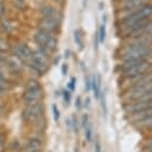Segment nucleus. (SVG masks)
Masks as SVG:
<instances>
[{
    "mask_svg": "<svg viewBox=\"0 0 152 152\" xmlns=\"http://www.w3.org/2000/svg\"><path fill=\"white\" fill-rule=\"evenodd\" d=\"M43 96H44V93H43L40 82L34 77L28 78L25 83V89L21 95L24 104L30 106L38 102H43Z\"/></svg>",
    "mask_w": 152,
    "mask_h": 152,
    "instance_id": "nucleus-1",
    "label": "nucleus"
},
{
    "mask_svg": "<svg viewBox=\"0 0 152 152\" xmlns=\"http://www.w3.org/2000/svg\"><path fill=\"white\" fill-rule=\"evenodd\" d=\"M122 62L132 61V59H142V61H150L152 58V49L147 44H142L140 42L132 43L124 52H122Z\"/></svg>",
    "mask_w": 152,
    "mask_h": 152,
    "instance_id": "nucleus-2",
    "label": "nucleus"
},
{
    "mask_svg": "<svg viewBox=\"0 0 152 152\" xmlns=\"http://www.w3.org/2000/svg\"><path fill=\"white\" fill-rule=\"evenodd\" d=\"M152 15V4H146L144 5L142 7L133 11L132 13H129L128 15L124 17L122 20L120 21V27L122 30H126L128 28L129 26H132L133 24L140 21V20H144V19H147Z\"/></svg>",
    "mask_w": 152,
    "mask_h": 152,
    "instance_id": "nucleus-3",
    "label": "nucleus"
},
{
    "mask_svg": "<svg viewBox=\"0 0 152 152\" xmlns=\"http://www.w3.org/2000/svg\"><path fill=\"white\" fill-rule=\"evenodd\" d=\"M49 57L50 56L48 53H45L43 50L37 49V50L32 51V56H31V59L28 61L27 65L31 68V70L33 72L42 76L49 69Z\"/></svg>",
    "mask_w": 152,
    "mask_h": 152,
    "instance_id": "nucleus-4",
    "label": "nucleus"
},
{
    "mask_svg": "<svg viewBox=\"0 0 152 152\" xmlns=\"http://www.w3.org/2000/svg\"><path fill=\"white\" fill-rule=\"evenodd\" d=\"M33 40L37 44L38 49L43 50L45 53H48L49 56L56 51L57 49V38L52 34H49L46 32L39 31L37 30V32L33 34Z\"/></svg>",
    "mask_w": 152,
    "mask_h": 152,
    "instance_id": "nucleus-5",
    "label": "nucleus"
},
{
    "mask_svg": "<svg viewBox=\"0 0 152 152\" xmlns=\"http://www.w3.org/2000/svg\"><path fill=\"white\" fill-rule=\"evenodd\" d=\"M44 112H45V108H44L43 102L25 106L23 112H21V119L24 122L33 125L38 119L44 116Z\"/></svg>",
    "mask_w": 152,
    "mask_h": 152,
    "instance_id": "nucleus-6",
    "label": "nucleus"
},
{
    "mask_svg": "<svg viewBox=\"0 0 152 152\" xmlns=\"http://www.w3.org/2000/svg\"><path fill=\"white\" fill-rule=\"evenodd\" d=\"M152 71V62L150 61H144V62H139L137 64H133L132 66L122 70V77H125V80H131V78H135L138 76H141L146 72Z\"/></svg>",
    "mask_w": 152,
    "mask_h": 152,
    "instance_id": "nucleus-7",
    "label": "nucleus"
},
{
    "mask_svg": "<svg viewBox=\"0 0 152 152\" xmlns=\"http://www.w3.org/2000/svg\"><path fill=\"white\" fill-rule=\"evenodd\" d=\"M12 56L18 58L23 64H27L32 56V50L24 43H17L11 48Z\"/></svg>",
    "mask_w": 152,
    "mask_h": 152,
    "instance_id": "nucleus-8",
    "label": "nucleus"
},
{
    "mask_svg": "<svg viewBox=\"0 0 152 152\" xmlns=\"http://www.w3.org/2000/svg\"><path fill=\"white\" fill-rule=\"evenodd\" d=\"M59 26H61L59 23L51 20V19H46V18H40V20L38 21V30L46 32L49 34H52V36H56L59 32L61 30Z\"/></svg>",
    "mask_w": 152,
    "mask_h": 152,
    "instance_id": "nucleus-9",
    "label": "nucleus"
},
{
    "mask_svg": "<svg viewBox=\"0 0 152 152\" xmlns=\"http://www.w3.org/2000/svg\"><path fill=\"white\" fill-rule=\"evenodd\" d=\"M42 18H46V19H51L55 20L57 23L61 24L62 19H63V14L59 10H57L56 7H53L52 5H43L39 10Z\"/></svg>",
    "mask_w": 152,
    "mask_h": 152,
    "instance_id": "nucleus-10",
    "label": "nucleus"
},
{
    "mask_svg": "<svg viewBox=\"0 0 152 152\" xmlns=\"http://www.w3.org/2000/svg\"><path fill=\"white\" fill-rule=\"evenodd\" d=\"M43 140L39 137H30L21 146V152H36L43 150Z\"/></svg>",
    "mask_w": 152,
    "mask_h": 152,
    "instance_id": "nucleus-11",
    "label": "nucleus"
},
{
    "mask_svg": "<svg viewBox=\"0 0 152 152\" xmlns=\"http://www.w3.org/2000/svg\"><path fill=\"white\" fill-rule=\"evenodd\" d=\"M147 1H148V0H126V1H122L121 6H120V10H121L122 12H128V13H127V15H128V14L132 13L133 11H135V10L142 7L144 5H146ZM125 17H126V15H125Z\"/></svg>",
    "mask_w": 152,
    "mask_h": 152,
    "instance_id": "nucleus-12",
    "label": "nucleus"
},
{
    "mask_svg": "<svg viewBox=\"0 0 152 152\" xmlns=\"http://www.w3.org/2000/svg\"><path fill=\"white\" fill-rule=\"evenodd\" d=\"M128 83V88L133 87V86H144V84H150L152 83V71L146 72L141 76H138L135 78H131V80H125Z\"/></svg>",
    "mask_w": 152,
    "mask_h": 152,
    "instance_id": "nucleus-13",
    "label": "nucleus"
},
{
    "mask_svg": "<svg viewBox=\"0 0 152 152\" xmlns=\"http://www.w3.org/2000/svg\"><path fill=\"white\" fill-rule=\"evenodd\" d=\"M151 115H152V107H150V108H147V109H144V110H141V112H138V113H135V114L129 115V120H131V122L138 124V122H140V121L147 119V118L151 116Z\"/></svg>",
    "mask_w": 152,
    "mask_h": 152,
    "instance_id": "nucleus-14",
    "label": "nucleus"
},
{
    "mask_svg": "<svg viewBox=\"0 0 152 152\" xmlns=\"http://www.w3.org/2000/svg\"><path fill=\"white\" fill-rule=\"evenodd\" d=\"M12 88V81L0 70V95L10 91Z\"/></svg>",
    "mask_w": 152,
    "mask_h": 152,
    "instance_id": "nucleus-15",
    "label": "nucleus"
},
{
    "mask_svg": "<svg viewBox=\"0 0 152 152\" xmlns=\"http://www.w3.org/2000/svg\"><path fill=\"white\" fill-rule=\"evenodd\" d=\"M101 80H100V76L96 75L91 78V89L94 91V96L95 99H100V95H101V84H100Z\"/></svg>",
    "mask_w": 152,
    "mask_h": 152,
    "instance_id": "nucleus-16",
    "label": "nucleus"
},
{
    "mask_svg": "<svg viewBox=\"0 0 152 152\" xmlns=\"http://www.w3.org/2000/svg\"><path fill=\"white\" fill-rule=\"evenodd\" d=\"M84 131H86V139H87L88 142H90V141L93 140V129H91V126H90L89 122L86 125Z\"/></svg>",
    "mask_w": 152,
    "mask_h": 152,
    "instance_id": "nucleus-17",
    "label": "nucleus"
},
{
    "mask_svg": "<svg viewBox=\"0 0 152 152\" xmlns=\"http://www.w3.org/2000/svg\"><path fill=\"white\" fill-rule=\"evenodd\" d=\"M97 34H99V42L100 43H103L104 42V38H106V26H104V24H102L100 26V32Z\"/></svg>",
    "mask_w": 152,
    "mask_h": 152,
    "instance_id": "nucleus-18",
    "label": "nucleus"
},
{
    "mask_svg": "<svg viewBox=\"0 0 152 152\" xmlns=\"http://www.w3.org/2000/svg\"><path fill=\"white\" fill-rule=\"evenodd\" d=\"M51 109H52V115H53V120L56 121V122H58L59 121V116H61V114H59V109L57 108V106L53 103L52 106H51Z\"/></svg>",
    "mask_w": 152,
    "mask_h": 152,
    "instance_id": "nucleus-19",
    "label": "nucleus"
},
{
    "mask_svg": "<svg viewBox=\"0 0 152 152\" xmlns=\"http://www.w3.org/2000/svg\"><path fill=\"white\" fill-rule=\"evenodd\" d=\"M6 151V137L0 133V152H5Z\"/></svg>",
    "mask_w": 152,
    "mask_h": 152,
    "instance_id": "nucleus-20",
    "label": "nucleus"
},
{
    "mask_svg": "<svg viewBox=\"0 0 152 152\" xmlns=\"http://www.w3.org/2000/svg\"><path fill=\"white\" fill-rule=\"evenodd\" d=\"M74 37H75V42H76V44L82 49V48H83V43H82V40H81L80 31H75V32H74Z\"/></svg>",
    "mask_w": 152,
    "mask_h": 152,
    "instance_id": "nucleus-21",
    "label": "nucleus"
},
{
    "mask_svg": "<svg viewBox=\"0 0 152 152\" xmlns=\"http://www.w3.org/2000/svg\"><path fill=\"white\" fill-rule=\"evenodd\" d=\"M63 99H64V102H65V104H69V102H70V99H71V93H70L68 89L63 91Z\"/></svg>",
    "mask_w": 152,
    "mask_h": 152,
    "instance_id": "nucleus-22",
    "label": "nucleus"
},
{
    "mask_svg": "<svg viewBox=\"0 0 152 152\" xmlns=\"http://www.w3.org/2000/svg\"><path fill=\"white\" fill-rule=\"evenodd\" d=\"M75 83H76V78L75 77H71L70 78V82L68 83V90L71 93L75 90Z\"/></svg>",
    "mask_w": 152,
    "mask_h": 152,
    "instance_id": "nucleus-23",
    "label": "nucleus"
},
{
    "mask_svg": "<svg viewBox=\"0 0 152 152\" xmlns=\"http://www.w3.org/2000/svg\"><path fill=\"white\" fill-rule=\"evenodd\" d=\"M5 112H6V106H5V102L0 100V119L4 116Z\"/></svg>",
    "mask_w": 152,
    "mask_h": 152,
    "instance_id": "nucleus-24",
    "label": "nucleus"
},
{
    "mask_svg": "<svg viewBox=\"0 0 152 152\" xmlns=\"http://www.w3.org/2000/svg\"><path fill=\"white\" fill-rule=\"evenodd\" d=\"M142 152H152V140L145 145V147L142 148Z\"/></svg>",
    "mask_w": 152,
    "mask_h": 152,
    "instance_id": "nucleus-25",
    "label": "nucleus"
},
{
    "mask_svg": "<svg viewBox=\"0 0 152 152\" xmlns=\"http://www.w3.org/2000/svg\"><path fill=\"white\" fill-rule=\"evenodd\" d=\"M86 89L87 90H91V80L90 78H86Z\"/></svg>",
    "mask_w": 152,
    "mask_h": 152,
    "instance_id": "nucleus-26",
    "label": "nucleus"
},
{
    "mask_svg": "<svg viewBox=\"0 0 152 152\" xmlns=\"http://www.w3.org/2000/svg\"><path fill=\"white\" fill-rule=\"evenodd\" d=\"M95 152H102L101 151V144H100L99 140L95 141Z\"/></svg>",
    "mask_w": 152,
    "mask_h": 152,
    "instance_id": "nucleus-27",
    "label": "nucleus"
},
{
    "mask_svg": "<svg viewBox=\"0 0 152 152\" xmlns=\"http://www.w3.org/2000/svg\"><path fill=\"white\" fill-rule=\"evenodd\" d=\"M5 12H6V7H5V5H4V4H0V18L5 14Z\"/></svg>",
    "mask_w": 152,
    "mask_h": 152,
    "instance_id": "nucleus-28",
    "label": "nucleus"
},
{
    "mask_svg": "<svg viewBox=\"0 0 152 152\" xmlns=\"http://www.w3.org/2000/svg\"><path fill=\"white\" fill-rule=\"evenodd\" d=\"M66 71H68V64L64 63V64H62V74L66 75Z\"/></svg>",
    "mask_w": 152,
    "mask_h": 152,
    "instance_id": "nucleus-29",
    "label": "nucleus"
},
{
    "mask_svg": "<svg viewBox=\"0 0 152 152\" xmlns=\"http://www.w3.org/2000/svg\"><path fill=\"white\" fill-rule=\"evenodd\" d=\"M75 106H76V108H77V109H80V108L82 107V103H81V97H77V99H76V104H75Z\"/></svg>",
    "mask_w": 152,
    "mask_h": 152,
    "instance_id": "nucleus-30",
    "label": "nucleus"
},
{
    "mask_svg": "<svg viewBox=\"0 0 152 152\" xmlns=\"http://www.w3.org/2000/svg\"><path fill=\"white\" fill-rule=\"evenodd\" d=\"M83 106H84V107H87V108L90 106V99H89V97H87V99L84 100V104H83Z\"/></svg>",
    "mask_w": 152,
    "mask_h": 152,
    "instance_id": "nucleus-31",
    "label": "nucleus"
},
{
    "mask_svg": "<svg viewBox=\"0 0 152 152\" xmlns=\"http://www.w3.org/2000/svg\"><path fill=\"white\" fill-rule=\"evenodd\" d=\"M64 55H65L64 57H65V58H68V57H69V55H70V51H69V50H65V53H64Z\"/></svg>",
    "mask_w": 152,
    "mask_h": 152,
    "instance_id": "nucleus-32",
    "label": "nucleus"
},
{
    "mask_svg": "<svg viewBox=\"0 0 152 152\" xmlns=\"http://www.w3.org/2000/svg\"><path fill=\"white\" fill-rule=\"evenodd\" d=\"M121 1H126V0H121Z\"/></svg>",
    "mask_w": 152,
    "mask_h": 152,
    "instance_id": "nucleus-33",
    "label": "nucleus"
}]
</instances>
